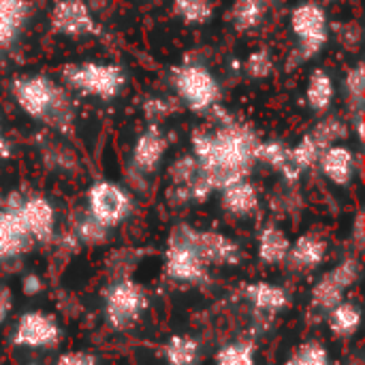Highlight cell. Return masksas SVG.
<instances>
[{"mask_svg": "<svg viewBox=\"0 0 365 365\" xmlns=\"http://www.w3.org/2000/svg\"><path fill=\"white\" fill-rule=\"evenodd\" d=\"M308 135L317 143V148L323 152L325 148L342 143L349 137V124L338 115H325L323 120L314 124V128Z\"/></svg>", "mask_w": 365, "mask_h": 365, "instance_id": "25", "label": "cell"}, {"mask_svg": "<svg viewBox=\"0 0 365 365\" xmlns=\"http://www.w3.org/2000/svg\"><path fill=\"white\" fill-rule=\"evenodd\" d=\"M133 212V199L128 190L115 182L98 180L88 188L86 214L105 229L122 225Z\"/></svg>", "mask_w": 365, "mask_h": 365, "instance_id": "7", "label": "cell"}, {"mask_svg": "<svg viewBox=\"0 0 365 365\" xmlns=\"http://www.w3.org/2000/svg\"><path fill=\"white\" fill-rule=\"evenodd\" d=\"M255 158L257 163H265L267 167L280 171L287 180H295L293 171H291V148L284 145L282 141H259L257 150H255Z\"/></svg>", "mask_w": 365, "mask_h": 365, "instance_id": "23", "label": "cell"}, {"mask_svg": "<svg viewBox=\"0 0 365 365\" xmlns=\"http://www.w3.org/2000/svg\"><path fill=\"white\" fill-rule=\"evenodd\" d=\"M274 56L267 47H257L252 49L246 60L242 62V71L244 75H248L250 79L259 81V79H267L274 73Z\"/></svg>", "mask_w": 365, "mask_h": 365, "instance_id": "31", "label": "cell"}, {"mask_svg": "<svg viewBox=\"0 0 365 365\" xmlns=\"http://www.w3.org/2000/svg\"><path fill=\"white\" fill-rule=\"evenodd\" d=\"M32 237L15 210L0 207V261H11L30 250Z\"/></svg>", "mask_w": 365, "mask_h": 365, "instance_id": "15", "label": "cell"}, {"mask_svg": "<svg viewBox=\"0 0 365 365\" xmlns=\"http://www.w3.org/2000/svg\"><path fill=\"white\" fill-rule=\"evenodd\" d=\"M280 2H284V0H265L267 6H274V4H280Z\"/></svg>", "mask_w": 365, "mask_h": 365, "instance_id": "43", "label": "cell"}, {"mask_svg": "<svg viewBox=\"0 0 365 365\" xmlns=\"http://www.w3.org/2000/svg\"><path fill=\"white\" fill-rule=\"evenodd\" d=\"M284 365H331V359H329L325 344L310 340V342H304L299 349H295Z\"/></svg>", "mask_w": 365, "mask_h": 365, "instance_id": "32", "label": "cell"}, {"mask_svg": "<svg viewBox=\"0 0 365 365\" xmlns=\"http://www.w3.org/2000/svg\"><path fill=\"white\" fill-rule=\"evenodd\" d=\"M220 203L227 214L244 218L259 210V190L257 186L246 178L240 182H233L220 190Z\"/></svg>", "mask_w": 365, "mask_h": 365, "instance_id": "17", "label": "cell"}, {"mask_svg": "<svg viewBox=\"0 0 365 365\" xmlns=\"http://www.w3.org/2000/svg\"><path fill=\"white\" fill-rule=\"evenodd\" d=\"M317 165L321 167L323 175L336 186H349L355 178V171H357L355 152L344 143H336V145L325 148L321 152Z\"/></svg>", "mask_w": 365, "mask_h": 365, "instance_id": "14", "label": "cell"}, {"mask_svg": "<svg viewBox=\"0 0 365 365\" xmlns=\"http://www.w3.org/2000/svg\"><path fill=\"white\" fill-rule=\"evenodd\" d=\"M169 178H171V184L173 186H180L188 192V188L201 178V169H199V163L195 160L192 154H184L180 156L178 160L171 163L169 167ZM190 199V197H188Z\"/></svg>", "mask_w": 365, "mask_h": 365, "instance_id": "30", "label": "cell"}, {"mask_svg": "<svg viewBox=\"0 0 365 365\" xmlns=\"http://www.w3.org/2000/svg\"><path fill=\"white\" fill-rule=\"evenodd\" d=\"M331 272H334V276L344 284V289H351V287L359 280V263H357L355 259L342 261V263H340L338 267H334Z\"/></svg>", "mask_w": 365, "mask_h": 365, "instance_id": "36", "label": "cell"}, {"mask_svg": "<svg viewBox=\"0 0 365 365\" xmlns=\"http://www.w3.org/2000/svg\"><path fill=\"white\" fill-rule=\"evenodd\" d=\"M188 235L207 265H237L242 259L240 246L218 231H197L188 227Z\"/></svg>", "mask_w": 365, "mask_h": 365, "instance_id": "13", "label": "cell"}, {"mask_svg": "<svg viewBox=\"0 0 365 365\" xmlns=\"http://www.w3.org/2000/svg\"><path fill=\"white\" fill-rule=\"evenodd\" d=\"M325 257H327V244L319 235L306 233L295 244H291L287 259H289L293 269L310 272V269H317L325 261Z\"/></svg>", "mask_w": 365, "mask_h": 365, "instance_id": "18", "label": "cell"}, {"mask_svg": "<svg viewBox=\"0 0 365 365\" xmlns=\"http://www.w3.org/2000/svg\"><path fill=\"white\" fill-rule=\"evenodd\" d=\"M267 11L269 6L265 4V0H233L229 9V21L242 34L252 32L263 24Z\"/></svg>", "mask_w": 365, "mask_h": 365, "instance_id": "21", "label": "cell"}, {"mask_svg": "<svg viewBox=\"0 0 365 365\" xmlns=\"http://www.w3.org/2000/svg\"><path fill=\"white\" fill-rule=\"evenodd\" d=\"M244 297L261 314H276L289 306V293L272 282H252L244 289Z\"/></svg>", "mask_w": 365, "mask_h": 365, "instance_id": "19", "label": "cell"}, {"mask_svg": "<svg viewBox=\"0 0 365 365\" xmlns=\"http://www.w3.org/2000/svg\"><path fill=\"white\" fill-rule=\"evenodd\" d=\"M167 150H169L167 135L163 133V128L158 124H150L148 128H143L137 135V139L133 143V152H130L133 167L139 173H154L160 167Z\"/></svg>", "mask_w": 365, "mask_h": 365, "instance_id": "12", "label": "cell"}, {"mask_svg": "<svg viewBox=\"0 0 365 365\" xmlns=\"http://www.w3.org/2000/svg\"><path fill=\"white\" fill-rule=\"evenodd\" d=\"M306 105L314 111V113H325L329 111L334 98H336V83L329 71L325 68H314L308 75L306 81Z\"/></svg>", "mask_w": 365, "mask_h": 365, "instance_id": "20", "label": "cell"}, {"mask_svg": "<svg viewBox=\"0 0 365 365\" xmlns=\"http://www.w3.org/2000/svg\"><path fill=\"white\" fill-rule=\"evenodd\" d=\"M321 4H334V2H338V0H319Z\"/></svg>", "mask_w": 365, "mask_h": 365, "instance_id": "44", "label": "cell"}, {"mask_svg": "<svg viewBox=\"0 0 365 365\" xmlns=\"http://www.w3.org/2000/svg\"><path fill=\"white\" fill-rule=\"evenodd\" d=\"M355 240H357V244L361 248V244H364V214H359L357 220H355Z\"/></svg>", "mask_w": 365, "mask_h": 365, "instance_id": "40", "label": "cell"}, {"mask_svg": "<svg viewBox=\"0 0 365 365\" xmlns=\"http://www.w3.org/2000/svg\"><path fill=\"white\" fill-rule=\"evenodd\" d=\"M56 365H96V357L92 353L71 351V353H64Z\"/></svg>", "mask_w": 365, "mask_h": 365, "instance_id": "38", "label": "cell"}, {"mask_svg": "<svg viewBox=\"0 0 365 365\" xmlns=\"http://www.w3.org/2000/svg\"><path fill=\"white\" fill-rule=\"evenodd\" d=\"M165 359L169 365H195L199 359V342L190 336H173L165 344Z\"/></svg>", "mask_w": 365, "mask_h": 365, "instance_id": "28", "label": "cell"}, {"mask_svg": "<svg viewBox=\"0 0 365 365\" xmlns=\"http://www.w3.org/2000/svg\"><path fill=\"white\" fill-rule=\"evenodd\" d=\"M77 237L83 242V244H90V246H96V244H103L109 235V229L101 227L96 220H92L88 214L77 222Z\"/></svg>", "mask_w": 365, "mask_h": 365, "instance_id": "35", "label": "cell"}, {"mask_svg": "<svg viewBox=\"0 0 365 365\" xmlns=\"http://www.w3.org/2000/svg\"><path fill=\"white\" fill-rule=\"evenodd\" d=\"M49 28L64 38H88L98 34V21L88 0H53Z\"/></svg>", "mask_w": 365, "mask_h": 365, "instance_id": "9", "label": "cell"}, {"mask_svg": "<svg viewBox=\"0 0 365 365\" xmlns=\"http://www.w3.org/2000/svg\"><path fill=\"white\" fill-rule=\"evenodd\" d=\"M11 94L17 107L34 122L62 133H66L75 122V103L71 92L49 75H17L11 81Z\"/></svg>", "mask_w": 365, "mask_h": 365, "instance_id": "2", "label": "cell"}, {"mask_svg": "<svg viewBox=\"0 0 365 365\" xmlns=\"http://www.w3.org/2000/svg\"><path fill=\"white\" fill-rule=\"evenodd\" d=\"M30 365H34V364H30Z\"/></svg>", "mask_w": 365, "mask_h": 365, "instance_id": "45", "label": "cell"}, {"mask_svg": "<svg viewBox=\"0 0 365 365\" xmlns=\"http://www.w3.org/2000/svg\"><path fill=\"white\" fill-rule=\"evenodd\" d=\"M361 325V310L353 302H340L329 310V329L338 338H351Z\"/></svg>", "mask_w": 365, "mask_h": 365, "instance_id": "27", "label": "cell"}, {"mask_svg": "<svg viewBox=\"0 0 365 365\" xmlns=\"http://www.w3.org/2000/svg\"><path fill=\"white\" fill-rule=\"evenodd\" d=\"M259 259L267 265H280L287 261L289 250H291V242L287 237V233L274 225L265 227L259 235Z\"/></svg>", "mask_w": 365, "mask_h": 365, "instance_id": "22", "label": "cell"}, {"mask_svg": "<svg viewBox=\"0 0 365 365\" xmlns=\"http://www.w3.org/2000/svg\"><path fill=\"white\" fill-rule=\"evenodd\" d=\"M344 284L334 276V272L325 274L312 289V306L317 310H323V312H329L334 310L340 302H344Z\"/></svg>", "mask_w": 365, "mask_h": 365, "instance_id": "26", "label": "cell"}, {"mask_svg": "<svg viewBox=\"0 0 365 365\" xmlns=\"http://www.w3.org/2000/svg\"><path fill=\"white\" fill-rule=\"evenodd\" d=\"M171 11L186 26H205L214 19L216 4L214 0H173Z\"/></svg>", "mask_w": 365, "mask_h": 365, "instance_id": "24", "label": "cell"}, {"mask_svg": "<svg viewBox=\"0 0 365 365\" xmlns=\"http://www.w3.org/2000/svg\"><path fill=\"white\" fill-rule=\"evenodd\" d=\"M6 210H15L19 220L24 222L26 231L30 233L32 240L36 242H51L53 233H56V210L53 205L41 197V195H32V197H21L17 192H13L6 201H4Z\"/></svg>", "mask_w": 365, "mask_h": 365, "instance_id": "10", "label": "cell"}, {"mask_svg": "<svg viewBox=\"0 0 365 365\" xmlns=\"http://www.w3.org/2000/svg\"><path fill=\"white\" fill-rule=\"evenodd\" d=\"M165 269L171 280L184 284H199L207 278V263L192 244L188 227H175V231L171 233L165 252Z\"/></svg>", "mask_w": 365, "mask_h": 365, "instance_id": "8", "label": "cell"}, {"mask_svg": "<svg viewBox=\"0 0 365 365\" xmlns=\"http://www.w3.org/2000/svg\"><path fill=\"white\" fill-rule=\"evenodd\" d=\"M9 156V141L2 133V126H0V158H6Z\"/></svg>", "mask_w": 365, "mask_h": 365, "instance_id": "41", "label": "cell"}, {"mask_svg": "<svg viewBox=\"0 0 365 365\" xmlns=\"http://www.w3.org/2000/svg\"><path fill=\"white\" fill-rule=\"evenodd\" d=\"M21 291L26 293V295H38L41 291H43V282H41V278L38 276H34V274H30V276H26L24 280H21Z\"/></svg>", "mask_w": 365, "mask_h": 365, "instance_id": "39", "label": "cell"}, {"mask_svg": "<svg viewBox=\"0 0 365 365\" xmlns=\"http://www.w3.org/2000/svg\"><path fill=\"white\" fill-rule=\"evenodd\" d=\"M60 338L62 329L58 321L45 312H26L19 317L13 331V344L24 349H51L60 342Z\"/></svg>", "mask_w": 365, "mask_h": 365, "instance_id": "11", "label": "cell"}, {"mask_svg": "<svg viewBox=\"0 0 365 365\" xmlns=\"http://www.w3.org/2000/svg\"><path fill=\"white\" fill-rule=\"evenodd\" d=\"M289 28L295 36L291 66L317 58L331 36V26L325 6L319 0H302L291 9Z\"/></svg>", "mask_w": 365, "mask_h": 365, "instance_id": "5", "label": "cell"}, {"mask_svg": "<svg viewBox=\"0 0 365 365\" xmlns=\"http://www.w3.org/2000/svg\"><path fill=\"white\" fill-rule=\"evenodd\" d=\"M178 109V101L175 98H169V96H150L145 103H143V113L148 118L150 124H158L165 122L173 111Z\"/></svg>", "mask_w": 365, "mask_h": 365, "instance_id": "34", "label": "cell"}, {"mask_svg": "<svg viewBox=\"0 0 365 365\" xmlns=\"http://www.w3.org/2000/svg\"><path fill=\"white\" fill-rule=\"evenodd\" d=\"M344 88V96L353 109V113H361L364 111V90H365V75H364V62H357L349 68V73L344 75L342 81Z\"/></svg>", "mask_w": 365, "mask_h": 365, "instance_id": "29", "label": "cell"}, {"mask_svg": "<svg viewBox=\"0 0 365 365\" xmlns=\"http://www.w3.org/2000/svg\"><path fill=\"white\" fill-rule=\"evenodd\" d=\"M62 86L68 92H75L79 96L98 98V101H113L118 98L126 88V71L115 62H101V60H83V62H71L64 64L62 73Z\"/></svg>", "mask_w": 365, "mask_h": 365, "instance_id": "3", "label": "cell"}, {"mask_svg": "<svg viewBox=\"0 0 365 365\" xmlns=\"http://www.w3.org/2000/svg\"><path fill=\"white\" fill-rule=\"evenodd\" d=\"M336 36L346 49H353L361 43V28L355 21H346L336 28Z\"/></svg>", "mask_w": 365, "mask_h": 365, "instance_id": "37", "label": "cell"}, {"mask_svg": "<svg viewBox=\"0 0 365 365\" xmlns=\"http://www.w3.org/2000/svg\"><path fill=\"white\" fill-rule=\"evenodd\" d=\"M6 312H9V299L4 295H0V325H2V321L6 317Z\"/></svg>", "mask_w": 365, "mask_h": 365, "instance_id": "42", "label": "cell"}, {"mask_svg": "<svg viewBox=\"0 0 365 365\" xmlns=\"http://www.w3.org/2000/svg\"><path fill=\"white\" fill-rule=\"evenodd\" d=\"M103 308L113 329H128L148 310V293L139 282L122 278L103 291Z\"/></svg>", "mask_w": 365, "mask_h": 365, "instance_id": "6", "label": "cell"}, {"mask_svg": "<svg viewBox=\"0 0 365 365\" xmlns=\"http://www.w3.org/2000/svg\"><path fill=\"white\" fill-rule=\"evenodd\" d=\"M259 141V135L248 124L231 118H222L212 128L192 130V156L212 192L250 175Z\"/></svg>", "mask_w": 365, "mask_h": 365, "instance_id": "1", "label": "cell"}, {"mask_svg": "<svg viewBox=\"0 0 365 365\" xmlns=\"http://www.w3.org/2000/svg\"><path fill=\"white\" fill-rule=\"evenodd\" d=\"M32 15L30 0H0V47H11Z\"/></svg>", "mask_w": 365, "mask_h": 365, "instance_id": "16", "label": "cell"}, {"mask_svg": "<svg viewBox=\"0 0 365 365\" xmlns=\"http://www.w3.org/2000/svg\"><path fill=\"white\" fill-rule=\"evenodd\" d=\"M175 101L186 105L195 113H214L222 98V86L218 77L199 62H186L171 68L169 75Z\"/></svg>", "mask_w": 365, "mask_h": 365, "instance_id": "4", "label": "cell"}, {"mask_svg": "<svg viewBox=\"0 0 365 365\" xmlns=\"http://www.w3.org/2000/svg\"><path fill=\"white\" fill-rule=\"evenodd\" d=\"M216 365H255V344L233 342L216 353Z\"/></svg>", "mask_w": 365, "mask_h": 365, "instance_id": "33", "label": "cell"}]
</instances>
